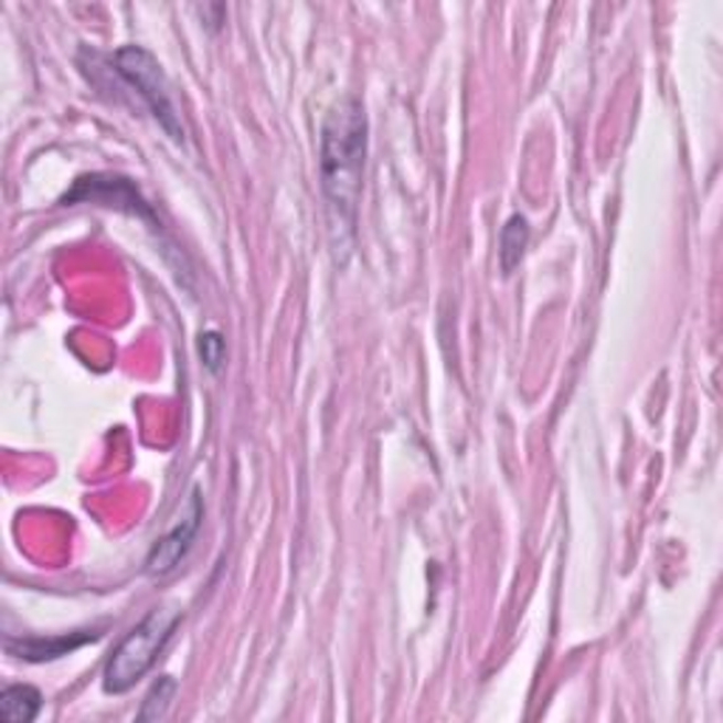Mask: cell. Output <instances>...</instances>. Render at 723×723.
Wrapping results in <instances>:
<instances>
[{
    "instance_id": "cell-4",
    "label": "cell",
    "mask_w": 723,
    "mask_h": 723,
    "mask_svg": "<svg viewBox=\"0 0 723 723\" xmlns=\"http://www.w3.org/2000/svg\"><path fill=\"white\" fill-rule=\"evenodd\" d=\"M201 520H204V500H201L199 489H192V492L187 495L184 506H181V514L173 523V529H170L148 554L150 576H167L179 568V563L187 557V551H190L192 540L199 534Z\"/></svg>"
},
{
    "instance_id": "cell-5",
    "label": "cell",
    "mask_w": 723,
    "mask_h": 723,
    "mask_svg": "<svg viewBox=\"0 0 723 723\" xmlns=\"http://www.w3.org/2000/svg\"><path fill=\"white\" fill-rule=\"evenodd\" d=\"M99 639V634L94 630H83V634H71V636H57V639H26V641H9V653L18 656V659H29V661H49V659H60V656L71 653V650H77L83 647L85 641Z\"/></svg>"
},
{
    "instance_id": "cell-8",
    "label": "cell",
    "mask_w": 723,
    "mask_h": 723,
    "mask_svg": "<svg viewBox=\"0 0 723 723\" xmlns=\"http://www.w3.org/2000/svg\"><path fill=\"white\" fill-rule=\"evenodd\" d=\"M173 692H176L173 676H161V679L153 684V690L148 692V698L141 701V710L136 717H139V721H159V717L167 712V706H170V701H173Z\"/></svg>"
},
{
    "instance_id": "cell-3",
    "label": "cell",
    "mask_w": 723,
    "mask_h": 723,
    "mask_svg": "<svg viewBox=\"0 0 723 723\" xmlns=\"http://www.w3.org/2000/svg\"><path fill=\"white\" fill-rule=\"evenodd\" d=\"M114 65L119 71V77L128 79V85L139 91V96L148 103L150 114L164 128V134L173 141H184V128H181V119L176 114L170 85H167L159 60L145 52L141 45H125L114 54Z\"/></svg>"
},
{
    "instance_id": "cell-2",
    "label": "cell",
    "mask_w": 723,
    "mask_h": 723,
    "mask_svg": "<svg viewBox=\"0 0 723 723\" xmlns=\"http://www.w3.org/2000/svg\"><path fill=\"white\" fill-rule=\"evenodd\" d=\"M181 619V608L176 605H161V608L150 610L145 619L119 641L114 656L105 664V690L119 695L128 692L139 679H145V672L156 664L159 653L164 650L167 639L173 636L176 625Z\"/></svg>"
},
{
    "instance_id": "cell-9",
    "label": "cell",
    "mask_w": 723,
    "mask_h": 723,
    "mask_svg": "<svg viewBox=\"0 0 723 723\" xmlns=\"http://www.w3.org/2000/svg\"><path fill=\"white\" fill-rule=\"evenodd\" d=\"M199 351H201V359H204L206 371L219 373L221 365H224V359H226V345H224V340H221V333L219 331L201 333Z\"/></svg>"
},
{
    "instance_id": "cell-1",
    "label": "cell",
    "mask_w": 723,
    "mask_h": 723,
    "mask_svg": "<svg viewBox=\"0 0 723 723\" xmlns=\"http://www.w3.org/2000/svg\"><path fill=\"white\" fill-rule=\"evenodd\" d=\"M368 153V119L362 105L345 96L328 110L322 123L320 141V170L322 192H326L328 212H331L333 232H353L357 226L359 192H362V173H365Z\"/></svg>"
},
{
    "instance_id": "cell-6",
    "label": "cell",
    "mask_w": 723,
    "mask_h": 723,
    "mask_svg": "<svg viewBox=\"0 0 723 723\" xmlns=\"http://www.w3.org/2000/svg\"><path fill=\"white\" fill-rule=\"evenodd\" d=\"M43 695L29 684H12L0 692V717L7 723H29L40 715Z\"/></svg>"
},
{
    "instance_id": "cell-7",
    "label": "cell",
    "mask_w": 723,
    "mask_h": 723,
    "mask_svg": "<svg viewBox=\"0 0 723 723\" xmlns=\"http://www.w3.org/2000/svg\"><path fill=\"white\" fill-rule=\"evenodd\" d=\"M525 246H529V221L523 215H512L500 232V266L506 275H512L514 266L523 261Z\"/></svg>"
}]
</instances>
